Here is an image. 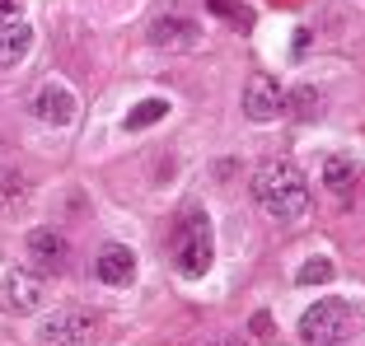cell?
Wrapping results in <instances>:
<instances>
[{"label":"cell","mask_w":365,"mask_h":346,"mask_svg":"<svg viewBox=\"0 0 365 346\" xmlns=\"http://www.w3.org/2000/svg\"><path fill=\"white\" fill-rule=\"evenodd\" d=\"M253 196L267 211L272 220H300L309 216V187H304V173L290 159H267L253 173Z\"/></svg>","instance_id":"cell-1"},{"label":"cell","mask_w":365,"mask_h":346,"mask_svg":"<svg viewBox=\"0 0 365 346\" xmlns=\"http://www.w3.org/2000/svg\"><path fill=\"white\" fill-rule=\"evenodd\" d=\"M173 267L182 276H206L211 271V253H215V238H211V216H206L202 206H187L173 225Z\"/></svg>","instance_id":"cell-2"},{"label":"cell","mask_w":365,"mask_h":346,"mask_svg":"<svg viewBox=\"0 0 365 346\" xmlns=\"http://www.w3.org/2000/svg\"><path fill=\"white\" fill-rule=\"evenodd\" d=\"M351 327H356V309L346 300H319L300 318V342L304 346H337L351 337Z\"/></svg>","instance_id":"cell-3"},{"label":"cell","mask_w":365,"mask_h":346,"mask_svg":"<svg viewBox=\"0 0 365 346\" xmlns=\"http://www.w3.org/2000/svg\"><path fill=\"white\" fill-rule=\"evenodd\" d=\"M98 332V314L89 309H61L43 323V346H89Z\"/></svg>","instance_id":"cell-4"},{"label":"cell","mask_w":365,"mask_h":346,"mask_svg":"<svg viewBox=\"0 0 365 346\" xmlns=\"http://www.w3.org/2000/svg\"><path fill=\"white\" fill-rule=\"evenodd\" d=\"M286 112V89L277 75H253L244 85V117L248 122H277Z\"/></svg>","instance_id":"cell-5"},{"label":"cell","mask_w":365,"mask_h":346,"mask_svg":"<svg viewBox=\"0 0 365 346\" xmlns=\"http://www.w3.org/2000/svg\"><path fill=\"white\" fill-rule=\"evenodd\" d=\"M0 304H5L10 314H33V309L43 304V276H33V271H10V276L0 281Z\"/></svg>","instance_id":"cell-6"},{"label":"cell","mask_w":365,"mask_h":346,"mask_svg":"<svg viewBox=\"0 0 365 346\" xmlns=\"http://www.w3.org/2000/svg\"><path fill=\"white\" fill-rule=\"evenodd\" d=\"M94 276H98L103 285H131V281H136V253L122 248V243H108V248H98Z\"/></svg>","instance_id":"cell-7"},{"label":"cell","mask_w":365,"mask_h":346,"mask_svg":"<svg viewBox=\"0 0 365 346\" xmlns=\"http://www.w3.org/2000/svg\"><path fill=\"white\" fill-rule=\"evenodd\" d=\"M29 258L38 271H61L71 262V248H66V238L56 229H33L29 234Z\"/></svg>","instance_id":"cell-8"},{"label":"cell","mask_w":365,"mask_h":346,"mask_svg":"<svg viewBox=\"0 0 365 346\" xmlns=\"http://www.w3.org/2000/svg\"><path fill=\"white\" fill-rule=\"evenodd\" d=\"M33 112L43 122H71L76 117V98H71V89L66 85H47V89H38V98H33Z\"/></svg>","instance_id":"cell-9"},{"label":"cell","mask_w":365,"mask_h":346,"mask_svg":"<svg viewBox=\"0 0 365 346\" xmlns=\"http://www.w3.org/2000/svg\"><path fill=\"white\" fill-rule=\"evenodd\" d=\"M202 33H197V23L187 19H155L150 23V43L155 47H192Z\"/></svg>","instance_id":"cell-10"},{"label":"cell","mask_w":365,"mask_h":346,"mask_svg":"<svg viewBox=\"0 0 365 346\" xmlns=\"http://www.w3.org/2000/svg\"><path fill=\"white\" fill-rule=\"evenodd\" d=\"M29 47H33V28L24 19H14V23L0 28V65H19Z\"/></svg>","instance_id":"cell-11"},{"label":"cell","mask_w":365,"mask_h":346,"mask_svg":"<svg viewBox=\"0 0 365 346\" xmlns=\"http://www.w3.org/2000/svg\"><path fill=\"white\" fill-rule=\"evenodd\" d=\"M169 112V98H145V103H136V108L127 112V131H140V127H155V122Z\"/></svg>","instance_id":"cell-12"},{"label":"cell","mask_w":365,"mask_h":346,"mask_svg":"<svg viewBox=\"0 0 365 346\" xmlns=\"http://www.w3.org/2000/svg\"><path fill=\"white\" fill-rule=\"evenodd\" d=\"M323 183L333 187V192H346V187H356V164H351V159H337V154H333V159L323 164Z\"/></svg>","instance_id":"cell-13"},{"label":"cell","mask_w":365,"mask_h":346,"mask_svg":"<svg viewBox=\"0 0 365 346\" xmlns=\"http://www.w3.org/2000/svg\"><path fill=\"white\" fill-rule=\"evenodd\" d=\"M206 10L220 14V19H235V28H239V33L253 28V10H248V5H239V0H206Z\"/></svg>","instance_id":"cell-14"},{"label":"cell","mask_w":365,"mask_h":346,"mask_svg":"<svg viewBox=\"0 0 365 346\" xmlns=\"http://www.w3.org/2000/svg\"><path fill=\"white\" fill-rule=\"evenodd\" d=\"M286 108L295 112V117H319V112H323V103H319V89L300 85L295 94H286Z\"/></svg>","instance_id":"cell-15"},{"label":"cell","mask_w":365,"mask_h":346,"mask_svg":"<svg viewBox=\"0 0 365 346\" xmlns=\"http://www.w3.org/2000/svg\"><path fill=\"white\" fill-rule=\"evenodd\" d=\"M295 281H300V285H323V281H333V262H328V258H309L300 271H295Z\"/></svg>","instance_id":"cell-16"},{"label":"cell","mask_w":365,"mask_h":346,"mask_svg":"<svg viewBox=\"0 0 365 346\" xmlns=\"http://www.w3.org/2000/svg\"><path fill=\"white\" fill-rule=\"evenodd\" d=\"M248 327H253V337H272V332H277L272 314H253V318H248Z\"/></svg>","instance_id":"cell-17"},{"label":"cell","mask_w":365,"mask_h":346,"mask_svg":"<svg viewBox=\"0 0 365 346\" xmlns=\"http://www.w3.org/2000/svg\"><path fill=\"white\" fill-rule=\"evenodd\" d=\"M19 10H24V0H0V28L19 19Z\"/></svg>","instance_id":"cell-18"},{"label":"cell","mask_w":365,"mask_h":346,"mask_svg":"<svg viewBox=\"0 0 365 346\" xmlns=\"http://www.w3.org/2000/svg\"><path fill=\"white\" fill-rule=\"evenodd\" d=\"M215 346H244V342H215Z\"/></svg>","instance_id":"cell-19"}]
</instances>
